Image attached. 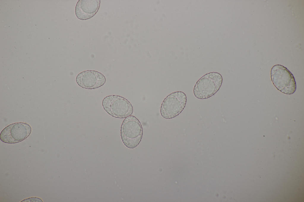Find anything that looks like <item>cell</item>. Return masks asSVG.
Here are the masks:
<instances>
[{
	"mask_svg": "<svg viewBox=\"0 0 304 202\" xmlns=\"http://www.w3.org/2000/svg\"><path fill=\"white\" fill-rule=\"evenodd\" d=\"M142 134V125L137 118L131 115L125 118L121 126V135L127 147L131 149L136 147L141 141Z\"/></svg>",
	"mask_w": 304,
	"mask_h": 202,
	"instance_id": "cell-1",
	"label": "cell"
},
{
	"mask_svg": "<svg viewBox=\"0 0 304 202\" xmlns=\"http://www.w3.org/2000/svg\"><path fill=\"white\" fill-rule=\"evenodd\" d=\"M222 81V76L218 73L213 72L205 74L195 84L193 89L194 96L200 99L211 97L219 90Z\"/></svg>",
	"mask_w": 304,
	"mask_h": 202,
	"instance_id": "cell-2",
	"label": "cell"
},
{
	"mask_svg": "<svg viewBox=\"0 0 304 202\" xmlns=\"http://www.w3.org/2000/svg\"><path fill=\"white\" fill-rule=\"evenodd\" d=\"M271 81L277 89L287 94L295 92L296 85L292 73L286 67L280 65H274L270 71Z\"/></svg>",
	"mask_w": 304,
	"mask_h": 202,
	"instance_id": "cell-3",
	"label": "cell"
},
{
	"mask_svg": "<svg viewBox=\"0 0 304 202\" xmlns=\"http://www.w3.org/2000/svg\"><path fill=\"white\" fill-rule=\"evenodd\" d=\"M102 105L105 110L110 115L117 118H125L131 115L133 107L126 99L117 95H111L103 100Z\"/></svg>",
	"mask_w": 304,
	"mask_h": 202,
	"instance_id": "cell-4",
	"label": "cell"
},
{
	"mask_svg": "<svg viewBox=\"0 0 304 202\" xmlns=\"http://www.w3.org/2000/svg\"><path fill=\"white\" fill-rule=\"evenodd\" d=\"M185 94L180 91L171 93L163 101L160 113L164 118L169 119L178 116L183 110L186 102Z\"/></svg>",
	"mask_w": 304,
	"mask_h": 202,
	"instance_id": "cell-5",
	"label": "cell"
},
{
	"mask_svg": "<svg viewBox=\"0 0 304 202\" xmlns=\"http://www.w3.org/2000/svg\"><path fill=\"white\" fill-rule=\"evenodd\" d=\"M31 131V127L28 124L15 123L8 125L2 130L0 134V139L6 143H15L26 139Z\"/></svg>",
	"mask_w": 304,
	"mask_h": 202,
	"instance_id": "cell-6",
	"label": "cell"
},
{
	"mask_svg": "<svg viewBox=\"0 0 304 202\" xmlns=\"http://www.w3.org/2000/svg\"><path fill=\"white\" fill-rule=\"evenodd\" d=\"M76 80L80 86L90 89L101 87L106 81L102 74L93 70H87L80 73L77 76Z\"/></svg>",
	"mask_w": 304,
	"mask_h": 202,
	"instance_id": "cell-7",
	"label": "cell"
},
{
	"mask_svg": "<svg viewBox=\"0 0 304 202\" xmlns=\"http://www.w3.org/2000/svg\"><path fill=\"white\" fill-rule=\"evenodd\" d=\"M100 3V0H79L75 8L76 17L82 20L91 18L98 12Z\"/></svg>",
	"mask_w": 304,
	"mask_h": 202,
	"instance_id": "cell-8",
	"label": "cell"
},
{
	"mask_svg": "<svg viewBox=\"0 0 304 202\" xmlns=\"http://www.w3.org/2000/svg\"><path fill=\"white\" fill-rule=\"evenodd\" d=\"M32 201H35L37 202H42V200H41L39 198H29L27 199H26L24 200H23V201H22L30 202Z\"/></svg>",
	"mask_w": 304,
	"mask_h": 202,
	"instance_id": "cell-9",
	"label": "cell"
}]
</instances>
